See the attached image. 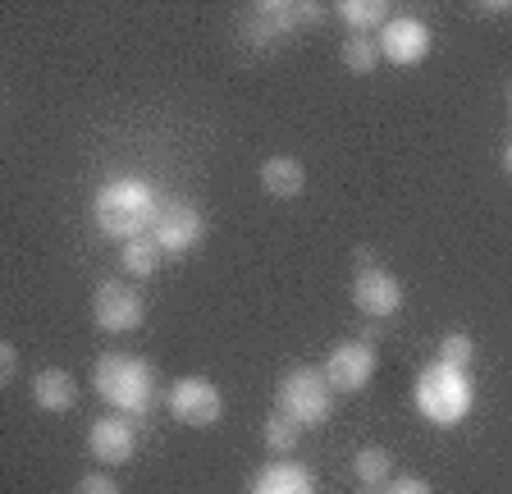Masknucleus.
<instances>
[{"instance_id": "f257e3e1", "label": "nucleus", "mask_w": 512, "mask_h": 494, "mask_svg": "<svg viewBox=\"0 0 512 494\" xmlns=\"http://www.w3.org/2000/svg\"><path fill=\"white\" fill-rule=\"evenodd\" d=\"M160 211H165V202H160L156 183L151 179H138V174H119V179H106L101 188H96V202H92V220L96 229L106 238H142L156 229Z\"/></svg>"}, {"instance_id": "f03ea898", "label": "nucleus", "mask_w": 512, "mask_h": 494, "mask_svg": "<svg viewBox=\"0 0 512 494\" xmlns=\"http://www.w3.org/2000/svg\"><path fill=\"white\" fill-rule=\"evenodd\" d=\"M92 389L119 417H147L156 403V366L133 353H106L92 366Z\"/></svg>"}, {"instance_id": "7ed1b4c3", "label": "nucleus", "mask_w": 512, "mask_h": 494, "mask_svg": "<svg viewBox=\"0 0 512 494\" xmlns=\"http://www.w3.org/2000/svg\"><path fill=\"white\" fill-rule=\"evenodd\" d=\"M412 398H416V412L426 421H435V426H458L471 412V403H476V385H471V371L430 362L426 371L416 376Z\"/></svg>"}, {"instance_id": "20e7f679", "label": "nucleus", "mask_w": 512, "mask_h": 494, "mask_svg": "<svg viewBox=\"0 0 512 494\" xmlns=\"http://www.w3.org/2000/svg\"><path fill=\"white\" fill-rule=\"evenodd\" d=\"M275 408L284 417H293L302 430H316L330 421V408H334V389L325 380V371L316 366H298L279 380V394H275Z\"/></svg>"}, {"instance_id": "39448f33", "label": "nucleus", "mask_w": 512, "mask_h": 494, "mask_svg": "<svg viewBox=\"0 0 512 494\" xmlns=\"http://www.w3.org/2000/svg\"><path fill=\"white\" fill-rule=\"evenodd\" d=\"M165 408H170V417L183 421V426L206 430V426H215V421L224 417V394L206 376H183V380H174L170 385Z\"/></svg>"}, {"instance_id": "423d86ee", "label": "nucleus", "mask_w": 512, "mask_h": 494, "mask_svg": "<svg viewBox=\"0 0 512 494\" xmlns=\"http://www.w3.org/2000/svg\"><path fill=\"white\" fill-rule=\"evenodd\" d=\"M147 316V302L133 284L124 280H101L92 293V321L101 325L106 334H133Z\"/></svg>"}, {"instance_id": "0eeeda50", "label": "nucleus", "mask_w": 512, "mask_h": 494, "mask_svg": "<svg viewBox=\"0 0 512 494\" xmlns=\"http://www.w3.org/2000/svg\"><path fill=\"white\" fill-rule=\"evenodd\" d=\"M320 5H293V0H266V5H256L252 19H243V37L247 46H261L266 51L270 42H279V37H288L293 28H302V23H316Z\"/></svg>"}, {"instance_id": "6e6552de", "label": "nucleus", "mask_w": 512, "mask_h": 494, "mask_svg": "<svg viewBox=\"0 0 512 494\" xmlns=\"http://www.w3.org/2000/svg\"><path fill=\"white\" fill-rule=\"evenodd\" d=\"M151 238L160 243V252H165V257L197 252V247H202V238H206V215L197 211L192 202H165V211H160Z\"/></svg>"}, {"instance_id": "1a4fd4ad", "label": "nucleus", "mask_w": 512, "mask_h": 494, "mask_svg": "<svg viewBox=\"0 0 512 494\" xmlns=\"http://www.w3.org/2000/svg\"><path fill=\"white\" fill-rule=\"evenodd\" d=\"M375 366H380L375 348L366 344V339H348V344H339L330 353V362H325V380H330L334 394H362V389L371 385Z\"/></svg>"}, {"instance_id": "9d476101", "label": "nucleus", "mask_w": 512, "mask_h": 494, "mask_svg": "<svg viewBox=\"0 0 512 494\" xmlns=\"http://www.w3.org/2000/svg\"><path fill=\"white\" fill-rule=\"evenodd\" d=\"M87 453H92L101 467H124V462H133L138 458V430H133V417L110 412V417L92 421V430H87Z\"/></svg>"}, {"instance_id": "9b49d317", "label": "nucleus", "mask_w": 512, "mask_h": 494, "mask_svg": "<svg viewBox=\"0 0 512 494\" xmlns=\"http://www.w3.org/2000/svg\"><path fill=\"white\" fill-rule=\"evenodd\" d=\"M380 55L398 69H416L430 55V28L412 14H398L380 28Z\"/></svg>"}, {"instance_id": "f8f14e48", "label": "nucleus", "mask_w": 512, "mask_h": 494, "mask_svg": "<svg viewBox=\"0 0 512 494\" xmlns=\"http://www.w3.org/2000/svg\"><path fill=\"white\" fill-rule=\"evenodd\" d=\"M352 307L362 316H394L403 307V284L398 275H389L384 266H362L357 270V280H352Z\"/></svg>"}, {"instance_id": "ddd939ff", "label": "nucleus", "mask_w": 512, "mask_h": 494, "mask_svg": "<svg viewBox=\"0 0 512 494\" xmlns=\"http://www.w3.org/2000/svg\"><path fill=\"white\" fill-rule=\"evenodd\" d=\"M261 188H266L275 202H293V197L307 193V165L298 156H270L261 165Z\"/></svg>"}, {"instance_id": "4468645a", "label": "nucleus", "mask_w": 512, "mask_h": 494, "mask_svg": "<svg viewBox=\"0 0 512 494\" xmlns=\"http://www.w3.org/2000/svg\"><path fill=\"white\" fill-rule=\"evenodd\" d=\"M247 494H316V476L302 462H270L256 472Z\"/></svg>"}, {"instance_id": "2eb2a0df", "label": "nucleus", "mask_w": 512, "mask_h": 494, "mask_svg": "<svg viewBox=\"0 0 512 494\" xmlns=\"http://www.w3.org/2000/svg\"><path fill=\"white\" fill-rule=\"evenodd\" d=\"M32 403L42 412H74L78 380L69 376V371H60V366H46V371H37V380H32Z\"/></svg>"}, {"instance_id": "dca6fc26", "label": "nucleus", "mask_w": 512, "mask_h": 494, "mask_svg": "<svg viewBox=\"0 0 512 494\" xmlns=\"http://www.w3.org/2000/svg\"><path fill=\"white\" fill-rule=\"evenodd\" d=\"M334 14H339V23L348 28V37H371L375 28H384V23L394 19L384 0H339Z\"/></svg>"}, {"instance_id": "f3484780", "label": "nucleus", "mask_w": 512, "mask_h": 494, "mask_svg": "<svg viewBox=\"0 0 512 494\" xmlns=\"http://www.w3.org/2000/svg\"><path fill=\"white\" fill-rule=\"evenodd\" d=\"M119 261H124L128 275H138V280H151L160 270V261H165V252H160V243L151 234L142 238H128L124 247H119Z\"/></svg>"}, {"instance_id": "a211bd4d", "label": "nucleus", "mask_w": 512, "mask_h": 494, "mask_svg": "<svg viewBox=\"0 0 512 494\" xmlns=\"http://www.w3.org/2000/svg\"><path fill=\"white\" fill-rule=\"evenodd\" d=\"M352 476H357V485H389L394 481V458H389V449H362L357 458H352Z\"/></svg>"}, {"instance_id": "6ab92c4d", "label": "nucleus", "mask_w": 512, "mask_h": 494, "mask_svg": "<svg viewBox=\"0 0 512 494\" xmlns=\"http://www.w3.org/2000/svg\"><path fill=\"white\" fill-rule=\"evenodd\" d=\"M261 440H266V449L275 453V458H284V453H293L298 449V440H302V426L293 417H284V412H270L266 417V426H261Z\"/></svg>"}, {"instance_id": "aec40b11", "label": "nucleus", "mask_w": 512, "mask_h": 494, "mask_svg": "<svg viewBox=\"0 0 512 494\" xmlns=\"http://www.w3.org/2000/svg\"><path fill=\"white\" fill-rule=\"evenodd\" d=\"M339 60L348 74H375L384 55H380V42H371V37H343Z\"/></svg>"}, {"instance_id": "412c9836", "label": "nucleus", "mask_w": 512, "mask_h": 494, "mask_svg": "<svg viewBox=\"0 0 512 494\" xmlns=\"http://www.w3.org/2000/svg\"><path fill=\"white\" fill-rule=\"evenodd\" d=\"M435 362L458 366V371H471V362H476V339H471V334H462V330L444 334V344H439V357H435Z\"/></svg>"}, {"instance_id": "4be33fe9", "label": "nucleus", "mask_w": 512, "mask_h": 494, "mask_svg": "<svg viewBox=\"0 0 512 494\" xmlns=\"http://www.w3.org/2000/svg\"><path fill=\"white\" fill-rule=\"evenodd\" d=\"M74 494H124V490H119V485L110 481L106 472H87V476H78Z\"/></svg>"}, {"instance_id": "5701e85b", "label": "nucleus", "mask_w": 512, "mask_h": 494, "mask_svg": "<svg viewBox=\"0 0 512 494\" xmlns=\"http://www.w3.org/2000/svg\"><path fill=\"white\" fill-rule=\"evenodd\" d=\"M384 494H435V490H430V481H421V476H394V481L384 485Z\"/></svg>"}, {"instance_id": "b1692460", "label": "nucleus", "mask_w": 512, "mask_h": 494, "mask_svg": "<svg viewBox=\"0 0 512 494\" xmlns=\"http://www.w3.org/2000/svg\"><path fill=\"white\" fill-rule=\"evenodd\" d=\"M0 376H5V380H14V376H19V348H14L10 339L0 344Z\"/></svg>"}, {"instance_id": "393cba45", "label": "nucleus", "mask_w": 512, "mask_h": 494, "mask_svg": "<svg viewBox=\"0 0 512 494\" xmlns=\"http://www.w3.org/2000/svg\"><path fill=\"white\" fill-rule=\"evenodd\" d=\"M508 10H512L508 0H499V5H476V14H508Z\"/></svg>"}, {"instance_id": "a878e982", "label": "nucleus", "mask_w": 512, "mask_h": 494, "mask_svg": "<svg viewBox=\"0 0 512 494\" xmlns=\"http://www.w3.org/2000/svg\"><path fill=\"white\" fill-rule=\"evenodd\" d=\"M503 170L512 174V142H508V147H503Z\"/></svg>"}, {"instance_id": "bb28decb", "label": "nucleus", "mask_w": 512, "mask_h": 494, "mask_svg": "<svg viewBox=\"0 0 512 494\" xmlns=\"http://www.w3.org/2000/svg\"><path fill=\"white\" fill-rule=\"evenodd\" d=\"M362 494H384V485H362Z\"/></svg>"}, {"instance_id": "cd10ccee", "label": "nucleus", "mask_w": 512, "mask_h": 494, "mask_svg": "<svg viewBox=\"0 0 512 494\" xmlns=\"http://www.w3.org/2000/svg\"><path fill=\"white\" fill-rule=\"evenodd\" d=\"M508 106H512V87H508Z\"/></svg>"}]
</instances>
